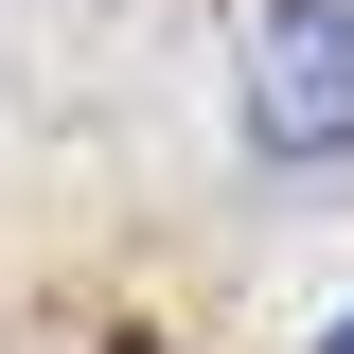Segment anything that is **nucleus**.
<instances>
[{"instance_id":"f257e3e1","label":"nucleus","mask_w":354,"mask_h":354,"mask_svg":"<svg viewBox=\"0 0 354 354\" xmlns=\"http://www.w3.org/2000/svg\"><path fill=\"white\" fill-rule=\"evenodd\" d=\"M230 106L266 160H354V0H248L230 18Z\"/></svg>"},{"instance_id":"f03ea898","label":"nucleus","mask_w":354,"mask_h":354,"mask_svg":"<svg viewBox=\"0 0 354 354\" xmlns=\"http://www.w3.org/2000/svg\"><path fill=\"white\" fill-rule=\"evenodd\" d=\"M319 354H354V319H337V337H319Z\"/></svg>"}]
</instances>
